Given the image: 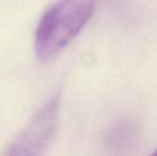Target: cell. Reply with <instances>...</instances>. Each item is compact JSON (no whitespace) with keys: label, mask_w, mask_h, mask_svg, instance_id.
Instances as JSON below:
<instances>
[{"label":"cell","mask_w":157,"mask_h":156,"mask_svg":"<svg viewBox=\"0 0 157 156\" xmlns=\"http://www.w3.org/2000/svg\"><path fill=\"white\" fill-rule=\"evenodd\" d=\"M94 0H59L42 16L35 32V52L49 60L62 51L92 17Z\"/></svg>","instance_id":"1"},{"label":"cell","mask_w":157,"mask_h":156,"mask_svg":"<svg viewBox=\"0 0 157 156\" xmlns=\"http://www.w3.org/2000/svg\"><path fill=\"white\" fill-rule=\"evenodd\" d=\"M59 96L52 98L17 135L6 155H41L52 140L57 127Z\"/></svg>","instance_id":"2"},{"label":"cell","mask_w":157,"mask_h":156,"mask_svg":"<svg viewBox=\"0 0 157 156\" xmlns=\"http://www.w3.org/2000/svg\"><path fill=\"white\" fill-rule=\"evenodd\" d=\"M153 155H157V150L155 151V152H154V153H153Z\"/></svg>","instance_id":"3"}]
</instances>
